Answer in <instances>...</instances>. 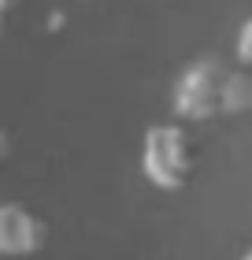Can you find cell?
I'll list each match as a JSON object with an SVG mask.
<instances>
[{
    "label": "cell",
    "mask_w": 252,
    "mask_h": 260,
    "mask_svg": "<svg viewBox=\"0 0 252 260\" xmlns=\"http://www.w3.org/2000/svg\"><path fill=\"white\" fill-rule=\"evenodd\" d=\"M19 4V0H4V11H11V8H15Z\"/></svg>",
    "instance_id": "cell-6"
},
{
    "label": "cell",
    "mask_w": 252,
    "mask_h": 260,
    "mask_svg": "<svg viewBox=\"0 0 252 260\" xmlns=\"http://www.w3.org/2000/svg\"><path fill=\"white\" fill-rule=\"evenodd\" d=\"M226 115H252V67L237 63L226 86Z\"/></svg>",
    "instance_id": "cell-4"
},
{
    "label": "cell",
    "mask_w": 252,
    "mask_h": 260,
    "mask_svg": "<svg viewBox=\"0 0 252 260\" xmlns=\"http://www.w3.org/2000/svg\"><path fill=\"white\" fill-rule=\"evenodd\" d=\"M241 260H252V245H248V249H245V253H241Z\"/></svg>",
    "instance_id": "cell-7"
},
{
    "label": "cell",
    "mask_w": 252,
    "mask_h": 260,
    "mask_svg": "<svg viewBox=\"0 0 252 260\" xmlns=\"http://www.w3.org/2000/svg\"><path fill=\"white\" fill-rule=\"evenodd\" d=\"M197 171V145L186 119L156 123L141 138V175L163 193H178L193 182Z\"/></svg>",
    "instance_id": "cell-1"
},
{
    "label": "cell",
    "mask_w": 252,
    "mask_h": 260,
    "mask_svg": "<svg viewBox=\"0 0 252 260\" xmlns=\"http://www.w3.org/2000/svg\"><path fill=\"white\" fill-rule=\"evenodd\" d=\"M52 238V227L41 212H33L22 201H4L0 205V253L11 260L38 256Z\"/></svg>",
    "instance_id": "cell-3"
},
{
    "label": "cell",
    "mask_w": 252,
    "mask_h": 260,
    "mask_svg": "<svg viewBox=\"0 0 252 260\" xmlns=\"http://www.w3.org/2000/svg\"><path fill=\"white\" fill-rule=\"evenodd\" d=\"M234 52H237V63L252 67V15L237 26V38H234Z\"/></svg>",
    "instance_id": "cell-5"
},
{
    "label": "cell",
    "mask_w": 252,
    "mask_h": 260,
    "mask_svg": "<svg viewBox=\"0 0 252 260\" xmlns=\"http://www.w3.org/2000/svg\"><path fill=\"white\" fill-rule=\"evenodd\" d=\"M234 67L237 63H230L219 52L193 56L182 67V75L174 78V93H171L174 115L186 123H208L226 115V86H230Z\"/></svg>",
    "instance_id": "cell-2"
}]
</instances>
